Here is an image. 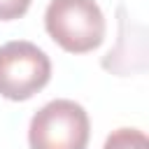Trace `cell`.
<instances>
[{"mask_svg": "<svg viewBox=\"0 0 149 149\" xmlns=\"http://www.w3.org/2000/svg\"><path fill=\"white\" fill-rule=\"evenodd\" d=\"M102 149H149V140L137 128H116L107 135Z\"/></svg>", "mask_w": 149, "mask_h": 149, "instance_id": "4", "label": "cell"}, {"mask_svg": "<svg viewBox=\"0 0 149 149\" xmlns=\"http://www.w3.org/2000/svg\"><path fill=\"white\" fill-rule=\"evenodd\" d=\"M51 40L70 54H86L105 40V16L95 0H51L44 12Z\"/></svg>", "mask_w": 149, "mask_h": 149, "instance_id": "1", "label": "cell"}, {"mask_svg": "<svg viewBox=\"0 0 149 149\" xmlns=\"http://www.w3.org/2000/svg\"><path fill=\"white\" fill-rule=\"evenodd\" d=\"M51 79L49 56L33 42L16 40L0 47V95L28 100Z\"/></svg>", "mask_w": 149, "mask_h": 149, "instance_id": "3", "label": "cell"}, {"mask_svg": "<svg viewBox=\"0 0 149 149\" xmlns=\"http://www.w3.org/2000/svg\"><path fill=\"white\" fill-rule=\"evenodd\" d=\"M88 135L86 109L68 98H56L37 109L28 128L30 149H86Z\"/></svg>", "mask_w": 149, "mask_h": 149, "instance_id": "2", "label": "cell"}, {"mask_svg": "<svg viewBox=\"0 0 149 149\" xmlns=\"http://www.w3.org/2000/svg\"><path fill=\"white\" fill-rule=\"evenodd\" d=\"M30 0H0V21L19 19L28 12Z\"/></svg>", "mask_w": 149, "mask_h": 149, "instance_id": "5", "label": "cell"}]
</instances>
